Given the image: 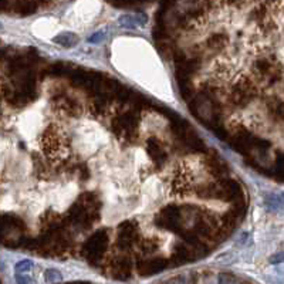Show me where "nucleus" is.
I'll return each instance as SVG.
<instances>
[{
    "instance_id": "6",
    "label": "nucleus",
    "mask_w": 284,
    "mask_h": 284,
    "mask_svg": "<svg viewBox=\"0 0 284 284\" xmlns=\"http://www.w3.org/2000/svg\"><path fill=\"white\" fill-rule=\"evenodd\" d=\"M168 267V260L165 259H149L138 263V273L141 276H153Z\"/></svg>"
},
{
    "instance_id": "12",
    "label": "nucleus",
    "mask_w": 284,
    "mask_h": 284,
    "mask_svg": "<svg viewBox=\"0 0 284 284\" xmlns=\"http://www.w3.org/2000/svg\"><path fill=\"white\" fill-rule=\"evenodd\" d=\"M17 282L19 284H36V280L31 277V276H29V273H17Z\"/></svg>"
},
{
    "instance_id": "11",
    "label": "nucleus",
    "mask_w": 284,
    "mask_h": 284,
    "mask_svg": "<svg viewBox=\"0 0 284 284\" xmlns=\"http://www.w3.org/2000/svg\"><path fill=\"white\" fill-rule=\"evenodd\" d=\"M224 43H226V37H224L223 34H216V36L210 37L209 42H208V44H209L210 47H218V45H222V44Z\"/></svg>"
},
{
    "instance_id": "5",
    "label": "nucleus",
    "mask_w": 284,
    "mask_h": 284,
    "mask_svg": "<svg viewBox=\"0 0 284 284\" xmlns=\"http://www.w3.org/2000/svg\"><path fill=\"white\" fill-rule=\"evenodd\" d=\"M138 241V229L132 222H125L118 227L117 244L120 249L125 250L132 247Z\"/></svg>"
},
{
    "instance_id": "10",
    "label": "nucleus",
    "mask_w": 284,
    "mask_h": 284,
    "mask_svg": "<svg viewBox=\"0 0 284 284\" xmlns=\"http://www.w3.org/2000/svg\"><path fill=\"white\" fill-rule=\"evenodd\" d=\"M54 42L61 44V45H64V47H73L74 44L78 42V37H77L75 34H73V33H63V34H60V36H57V37L54 39Z\"/></svg>"
},
{
    "instance_id": "9",
    "label": "nucleus",
    "mask_w": 284,
    "mask_h": 284,
    "mask_svg": "<svg viewBox=\"0 0 284 284\" xmlns=\"http://www.w3.org/2000/svg\"><path fill=\"white\" fill-rule=\"evenodd\" d=\"M250 90L252 88L249 86V83L247 84H241L240 87H236L233 90V92H232V101L236 105H243V104L249 103L250 98H252V91Z\"/></svg>"
},
{
    "instance_id": "4",
    "label": "nucleus",
    "mask_w": 284,
    "mask_h": 284,
    "mask_svg": "<svg viewBox=\"0 0 284 284\" xmlns=\"http://www.w3.org/2000/svg\"><path fill=\"white\" fill-rule=\"evenodd\" d=\"M136 128H138V117L134 112H125L117 117L114 121V131L128 141H132L135 138Z\"/></svg>"
},
{
    "instance_id": "8",
    "label": "nucleus",
    "mask_w": 284,
    "mask_h": 284,
    "mask_svg": "<svg viewBox=\"0 0 284 284\" xmlns=\"http://www.w3.org/2000/svg\"><path fill=\"white\" fill-rule=\"evenodd\" d=\"M148 153L151 155L155 165H158V166L164 165V162L166 161V152H165L164 147L161 145V142L156 138H149V141H148Z\"/></svg>"
},
{
    "instance_id": "3",
    "label": "nucleus",
    "mask_w": 284,
    "mask_h": 284,
    "mask_svg": "<svg viewBox=\"0 0 284 284\" xmlns=\"http://www.w3.org/2000/svg\"><path fill=\"white\" fill-rule=\"evenodd\" d=\"M182 220H183V208L168 205L159 212V215H156L155 223L161 227L169 229L176 233H182Z\"/></svg>"
},
{
    "instance_id": "1",
    "label": "nucleus",
    "mask_w": 284,
    "mask_h": 284,
    "mask_svg": "<svg viewBox=\"0 0 284 284\" xmlns=\"http://www.w3.org/2000/svg\"><path fill=\"white\" fill-rule=\"evenodd\" d=\"M100 208H101V203L98 197L92 194H86L80 197L78 202H75L71 206L68 219L74 226L87 229L94 223L95 218H98Z\"/></svg>"
},
{
    "instance_id": "13",
    "label": "nucleus",
    "mask_w": 284,
    "mask_h": 284,
    "mask_svg": "<svg viewBox=\"0 0 284 284\" xmlns=\"http://www.w3.org/2000/svg\"><path fill=\"white\" fill-rule=\"evenodd\" d=\"M60 279H61V276H60V273L56 271V270H48V271L45 273V280H47V282H56V280H60Z\"/></svg>"
},
{
    "instance_id": "2",
    "label": "nucleus",
    "mask_w": 284,
    "mask_h": 284,
    "mask_svg": "<svg viewBox=\"0 0 284 284\" xmlns=\"http://www.w3.org/2000/svg\"><path fill=\"white\" fill-rule=\"evenodd\" d=\"M108 233L107 230L101 229V230H97L90 239H88L84 246H83V254L84 257L87 259L88 263L91 264H98L101 262L104 253H105V249L108 246Z\"/></svg>"
},
{
    "instance_id": "14",
    "label": "nucleus",
    "mask_w": 284,
    "mask_h": 284,
    "mask_svg": "<svg viewBox=\"0 0 284 284\" xmlns=\"http://www.w3.org/2000/svg\"><path fill=\"white\" fill-rule=\"evenodd\" d=\"M165 284H186V279L183 276H178V277L168 280Z\"/></svg>"
},
{
    "instance_id": "7",
    "label": "nucleus",
    "mask_w": 284,
    "mask_h": 284,
    "mask_svg": "<svg viewBox=\"0 0 284 284\" xmlns=\"http://www.w3.org/2000/svg\"><path fill=\"white\" fill-rule=\"evenodd\" d=\"M111 271H112V277H115L118 280H127V279H130L132 273L131 260L128 257H120V259H117L115 262L112 263Z\"/></svg>"
},
{
    "instance_id": "15",
    "label": "nucleus",
    "mask_w": 284,
    "mask_h": 284,
    "mask_svg": "<svg viewBox=\"0 0 284 284\" xmlns=\"http://www.w3.org/2000/svg\"><path fill=\"white\" fill-rule=\"evenodd\" d=\"M71 284H91V283H87V282H77V283H71Z\"/></svg>"
}]
</instances>
